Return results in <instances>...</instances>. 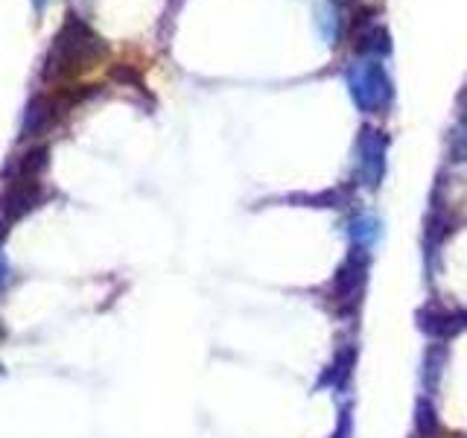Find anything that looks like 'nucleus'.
<instances>
[{"instance_id": "nucleus-9", "label": "nucleus", "mask_w": 467, "mask_h": 438, "mask_svg": "<svg viewBox=\"0 0 467 438\" xmlns=\"http://www.w3.org/2000/svg\"><path fill=\"white\" fill-rule=\"evenodd\" d=\"M4 336H6V328H4V321H0V339H4Z\"/></svg>"}, {"instance_id": "nucleus-4", "label": "nucleus", "mask_w": 467, "mask_h": 438, "mask_svg": "<svg viewBox=\"0 0 467 438\" xmlns=\"http://www.w3.org/2000/svg\"><path fill=\"white\" fill-rule=\"evenodd\" d=\"M348 85L359 106H371L386 91L383 68H379V62H368V58L365 62H354V68L348 70Z\"/></svg>"}, {"instance_id": "nucleus-6", "label": "nucleus", "mask_w": 467, "mask_h": 438, "mask_svg": "<svg viewBox=\"0 0 467 438\" xmlns=\"http://www.w3.org/2000/svg\"><path fill=\"white\" fill-rule=\"evenodd\" d=\"M9 281H12L9 260H6V255H4V252H0V292H4V289L9 287Z\"/></svg>"}, {"instance_id": "nucleus-1", "label": "nucleus", "mask_w": 467, "mask_h": 438, "mask_svg": "<svg viewBox=\"0 0 467 438\" xmlns=\"http://www.w3.org/2000/svg\"><path fill=\"white\" fill-rule=\"evenodd\" d=\"M106 56H109L106 41H102L82 18L67 15L65 26L58 29V36L53 38V47L47 58H44L41 77L47 82L73 79V77H79V73L91 70Z\"/></svg>"}, {"instance_id": "nucleus-2", "label": "nucleus", "mask_w": 467, "mask_h": 438, "mask_svg": "<svg viewBox=\"0 0 467 438\" xmlns=\"http://www.w3.org/2000/svg\"><path fill=\"white\" fill-rule=\"evenodd\" d=\"M41 182L38 179H6L4 193H0V219L6 225L18 223L21 216L36 211L41 204Z\"/></svg>"}, {"instance_id": "nucleus-7", "label": "nucleus", "mask_w": 467, "mask_h": 438, "mask_svg": "<svg viewBox=\"0 0 467 438\" xmlns=\"http://www.w3.org/2000/svg\"><path fill=\"white\" fill-rule=\"evenodd\" d=\"M50 4V0H33V6H36V12H41L44 6H47Z\"/></svg>"}, {"instance_id": "nucleus-3", "label": "nucleus", "mask_w": 467, "mask_h": 438, "mask_svg": "<svg viewBox=\"0 0 467 438\" xmlns=\"http://www.w3.org/2000/svg\"><path fill=\"white\" fill-rule=\"evenodd\" d=\"M67 97L56 94V97H33L26 102L24 117H21V138H38L47 129H53V123L62 117V111H67Z\"/></svg>"}, {"instance_id": "nucleus-5", "label": "nucleus", "mask_w": 467, "mask_h": 438, "mask_svg": "<svg viewBox=\"0 0 467 438\" xmlns=\"http://www.w3.org/2000/svg\"><path fill=\"white\" fill-rule=\"evenodd\" d=\"M318 18H316V24H318V29H321V36H325V41L327 44H336V38H339V6L336 4H321L318 6Z\"/></svg>"}, {"instance_id": "nucleus-8", "label": "nucleus", "mask_w": 467, "mask_h": 438, "mask_svg": "<svg viewBox=\"0 0 467 438\" xmlns=\"http://www.w3.org/2000/svg\"><path fill=\"white\" fill-rule=\"evenodd\" d=\"M435 438H467V435H456V433H444V435H435Z\"/></svg>"}]
</instances>
